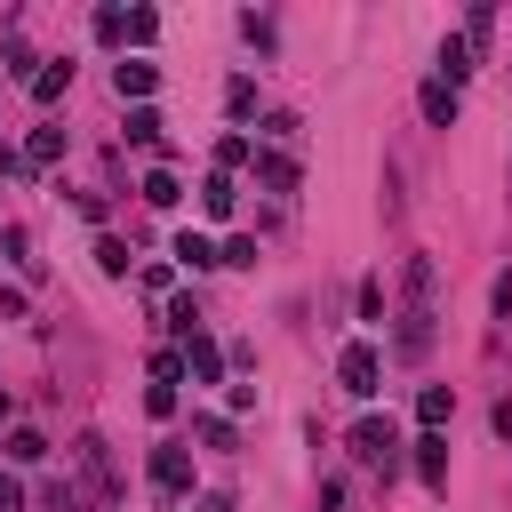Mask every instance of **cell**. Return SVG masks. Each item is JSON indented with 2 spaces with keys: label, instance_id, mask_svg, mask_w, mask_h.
I'll list each match as a JSON object with an SVG mask.
<instances>
[{
  "label": "cell",
  "instance_id": "14",
  "mask_svg": "<svg viewBox=\"0 0 512 512\" xmlns=\"http://www.w3.org/2000/svg\"><path fill=\"white\" fill-rule=\"evenodd\" d=\"M464 72H472V40L456 32V40H440V72H432V80H448V88H456Z\"/></svg>",
  "mask_w": 512,
  "mask_h": 512
},
{
  "label": "cell",
  "instance_id": "29",
  "mask_svg": "<svg viewBox=\"0 0 512 512\" xmlns=\"http://www.w3.org/2000/svg\"><path fill=\"white\" fill-rule=\"evenodd\" d=\"M360 320H384V280H360Z\"/></svg>",
  "mask_w": 512,
  "mask_h": 512
},
{
  "label": "cell",
  "instance_id": "6",
  "mask_svg": "<svg viewBox=\"0 0 512 512\" xmlns=\"http://www.w3.org/2000/svg\"><path fill=\"white\" fill-rule=\"evenodd\" d=\"M392 352H400V360H424V352H432V304H408V312H400Z\"/></svg>",
  "mask_w": 512,
  "mask_h": 512
},
{
  "label": "cell",
  "instance_id": "21",
  "mask_svg": "<svg viewBox=\"0 0 512 512\" xmlns=\"http://www.w3.org/2000/svg\"><path fill=\"white\" fill-rule=\"evenodd\" d=\"M96 40L120 48V40H128V8H96Z\"/></svg>",
  "mask_w": 512,
  "mask_h": 512
},
{
  "label": "cell",
  "instance_id": "32",
  "mask_svg": "<svg viewBox=\"0 0 512 512\" xmlns=\"http://www.w3.org/2000/svg\"><path fill=\"white\" fill-rule=\"evenodd\" d=\"M0 512H24V488H16L8 472H0Z\"/></svg>",
  "mask_w": 512,
  "mask_h": 512
},
{
  "label": "cell",
  "instance_id": "5",
  "mask_svg": "<svg viewBox=\"0 0 512 512\" xmlns=\"http://www.w3.org/2000/svg\"><path fill=\"white\" fill-rule=\"evenodd\" d=\"M112 88H120L128 104H152V88H160V64H152V56H120V64H112Z\"/></svg>",
  "mask_w": 512,
  "mask_h": 512
},
{
  "label": "cell",
  "instance_id": "19",
  "mask_svg": "<svg viewBox=\"0 0 512 512\" xmlns=\"http://www.w3.org/2000/svg\"><path fill=\"white\" fill-rule=\"evenodd\" d=\"M96 272H104V280H128V240L104 232V240H96Z\"/></svg>",
  "mask_w": 512,
  "mask_h": 512
},
{
  "label": "cell",
  "instance_id": "12",
  "mask_svg": "<svg viewBox=\"0 0 512 512\" xmlns=\"http://www.w3.org/2000/svg\"><path fill=\"white\" fill-rule=\"evenodd\" d=\"M416 104H424V120H432V128H456V88H448V80H424V96H416Z\"/></svg>",
  "mask_w": 512,
  "mask_h": 512
},
{
  "label": "cell",
  "instance_id": "13",
  "mask_svg": "<svg viewBox=\"0 0 512 512\" xmlns=\"http://www.w3.org/2000/svg\"><path fill=\"white\" fill-rule=\"evenodd\" d=\"M416 416H424V432H440V424L456 416V392H448V384H424V392H416Z\"/></svg>",
  "mask_w": 512,
  "mask_h": 512
},
{
  "label": "cell",
  "instance_id": "34",
  "mask_svg": "<svg viewBox=\"0 0 512 512\" xmlns=\"http://www.w3.org/2000/svg\"><path fill=\"white\" fill-rule=\"evenodd\" d=\"M192 512H232V504L224 496H192Z\"/></svg>",
  "mask_w": 512,
  "mask_h": 512
},
{
  "label": "cell",
  "instance_id": "7",
  "mask_svg": "<svg viewBox=\"0 0 512 512\" xmlns=\"http://www.w3.org/2000/svg\"><path fill=\"white\" fill-rule=\"evenodd\" d=\"M232 208H240V184H232L224 168H208V176H200V216H208V224H224Z\"/></svg>",
  "mask_w": 512,
  "mask_h": 512
},
{
  "label": "cell",
  "instance_id": "20",
  "mask_svg": "<svg viewBox=\"0 0 512 512\" xmlns=\"http://www.w3.org/2000/svg\"><path fill=\"white\" fill-rule=\"evenodd\" d=\"M8 456H16V464H40V456H48V440H40L32 424H16V432H8Z\"/></svg>",
  "mask_w": 512,
  "mask_h": 512
},
{
  "label": "cell",
  "instance_id": "31",
  "mask_svg": "<svg viewBox=\"0 0 512 512\" xmlns=\"http://www.w3.org/2000/svg\"><path fill=\"white\" fill-rule=\"evenodd\" d=\"M488 312H496V320H512V272H496V288H488Z\"/></svg>",
  "mask_w": 512,
  "mask_h": 512
},
{
  "label": "cell",
  "instance_id": "2",
  "mask_svg": "<svg viewBox=\"0 0 512 512\" xmlns=\"http://www.w3.org/2000/svg\"><path fill=\"white\" fill-rule=\"evenodd\" d=\"M80 480H88V512H112L120 504V472H112V448L96 432L80 440Z\"/></svg>",
  "mask_w": 512,
  "mask_h": 512
},
{
  "label": "cell",
  "instance_id": "3",
  "mask_svg": "<svg viewBox=\"0 0 512 512\" xmlns=\"http://www.w3.org/2000/svg\"><path fill=\"white\" fill-rule=\"evenodd\" d=\"M336 384H344L352 400H376V384H384V352H376V344H344V352H336Z\"/></svg>",
  "mask_w": 512,
  "mask_h": 512
},
{
  "label": "cell",
  "instance_id": "17",
  "mask_svg": "<svg viewBox=\"0 0 512 512\" xmlns=\"http://www.w3.org/2000/svg\"><path fill=\"white\" fill-rule=\"evenodd\" d=\"M176 200H184L176 168H152V176H144V208H176Z\"/></svg>",
  "mask_w": 512,
  "mask_h": 512
},
{
  "label": "cell",
  "instance_id": "28",
  "mask_svg": "<svg viewBox=\"0 0 512 512\" xmlns=\"http://www.w3.org/2000/svg\"><path fill=\"white\" fill-rule=\"evenodd\" d=\"M152 32H160V16H152V8H128V40H136V48H144V40H152Z\"/></svg>",
  "mask_w": 512,
  "mask_h": 512
},
{
  "label": "cell",
  "instance_id": "25",
  "mask_svg": "<svg viewBox=\"0 0 512 512\" xmlns=\"http://www.w3.org/2000/svg\"><path fill=\"white\" fill-rule=\"evenodd\" d=\"M0 248H8L24 272H40V256H32V232H24V224H8V232H0Z\"/></svg>",
  "mask_w": 512,
  "mask_h": 512
},
{
  "label": "cell",
  "instance_id": "22",
  "mask_svg": "<svg viewBox=\"0 0 512 512\" xmlns=\"http://www.w3.org/2000/svg\"><path fill=\"white\" fill-rule=\"evenodd\" d=\"M488 32H496V8H488V0H480V8H472V16H464V40H472V56H480V48H488Z\"/></svg>",
  "mask_w": 512,
  "mask_h": 512
},
{
  "label": "cell",
  "instance_id": "33",
  "mask_svg": "<svg viewBox=\"0 0 512 512\" xmlns=\"http://www.w3.org/2000/svg\"><path fill=\"white\" fill-rule=\"evenodd\" d=\"M496 440H512V400H496Z\"/></svg>",
  "mask_w": 512,
  "mask_h": 512
},
{
  "label": "cell",
  "instance_id": "24",
  "mask_svg": "<svg viewBox=\"0 0 512 512\" xmlns=\"http://www.w3.org/2000/svg\"><path fill=\"white\" fill-rule=\"evenodd\" d=\"M248 160H256V144H248V136H224V144H216V168H224V176H232V168H248Z\"/></svg>",
  "mask_w": 512,
  "mask_h": 512
},
{
  "label": "cell",
  "instance_id": "15",
  "mask_svg": "<svg viewBox=\"0 0 512 512\" xmlns=\"http://www.w3.org/2000/svg\"><path fill=\"white\" fill-rule=\"evenodd\" d=\"M176 264H184V272H208V264H216V240H208V232H176Z\"/></svg>",
  "mask_w": 512,
  "mask_h": 512
},
{
  "label": "cell",
  "instance_id": "8",
  "mask_svg": "<svg viewBox=\"0 0 512 512\" xmlns=\"http://www.w3.org/2000/svg\"><path fill=\"white\" fill-rule=\"evenodd\" d=\"M184 368H192V384H216V376H224L216 336H200V328H192V336H184Z\"/></svg>",
  "mask_w": 512,
  "mask_h": 512
},
{
  "label": "cell",
  "instance_id": "26",
  "mask_svg": "<svg viewBox=\"0 0 512 512\" xmlns=\"http://www.w3.org/2000/svg\"><path fill=\"white\" fill-rule=\"evenodd\" d=\"M168 328H176V336H192V328H200V304H192V296H176V304H168Z\"/></svg>",
  "mask_w": 512,
  "mask_h": 512
},
{
  "label": "cell",
  "instance_id": "18",
  "mask_svg": "<svg viewBox=\"0 0 512 512\" xmlns=\"http://www.w3.org/2000/svg\"><path fill=\"white\" fill-rule=\"evenodd\" d=\"M64 88H72V64H40V72H32V96H40V104H56Z\"/></svg>",
  "mask_w": 512,
  "mask_h": 512
},
{
  "label": "cell",
  "instance_id": "4",
  "mask_svg": "<svg viewBox=\"0 0 512 512\" xmlns=\"http://www.w3.org/2000/svg\"><path fill=\"white\" fill-rule=\"evenodd\" d=\"M152 488L160 496H192V448H176V440L152 448Z\"/></svg>",
  "mask_w": 512,
  "mask_h": 512
},
{
  "label": "cell",
  "instance_id": "11",
  "mask_svg": "<svg viewBox=\"0 0 512 512\" xmlns=\"http://www.w3.org/2000/svg\"><path fill=\"white\" fill-rule=\"evenodd\" d=\"M416 472H424V488H448V440H440V432L416 440Z\"/></svg>",
  "mask_w": 512,
  "mask_h": 512
},
{
  "label": "cell",
  "instance_id": "9",
  "mask_svg": "<svg viewBox=\"0 0 512 512\" xmlns=\"http://www.w3.org/2000/svg\"><path fill=\"white\" fill-rule=\"evenodd\" d=\"M128 144H136V152H168V120H160L152 104H136V112H128Z\"/></svg>",
  "mask_w": 512,
  "mask_h": 512
},
{
  "label": "cell",
  "instance_id": "27",
  "mask_svg": "<svg viewBox=\"0 0 512 512\" xmlns=\"http://www.w3.org/2000/svg\"><path fill=\"white\" fill-rule=\"evenodd\" d=\"M192 432H200V448H232V424H224V416H200Z\"/></svg>",
  "mask_w": 512,
  "mask_h": 512
},
{
  "label": "cell",
  "instance_id": "16",
  "mask_svg": "<svg viewBox=\"0 0 512 512\" xmlns=\"http://www.w3.org/2000/svg\"><path fill=\"white\" fill-rule=\"evenodd\" d=\"M48 160H64V128H32V144H24V168H48Z\"/></svg>",
  "mask_w": 512,
  "mask_h": 512
},
{
  "label": "cell",
  "instance_id": "10",
  "mask_svg": "<svg viewBox=\"0 0 512 512\" xmlns=\"http://www.w3.org/2000/svg\"><path fill=\"white\" fill-rule=\"evenodd\" d=\"M248 176H256L264 192H296V160H288V152H256V160H248Z\"/></svg>",
  "mask_w": 512,
  "mask_h": 512
},
{
  "label": "cell",
  "instance_id": "30",
  "mask_svg": "<svg viewBox=\"0 0 512 512\" xmlns=\"http://www.w3.org/2000/svg\"><path fill=\"white\" fill-rule=\"evenodd\" d=\"M144 408H152V416L168 424V416H176V384H152V392H144Z\"/></svg>",
  "mask_w": 512,
  "mask_h": 512
},
{
  "label": "cell",
  "instance_id": "1",
  "mask_svg": "<svg viewBox=\"0 0 512 512\" xmlns=\"http://www.w3.org/2000/svg\"><path fill=\"white\" fill-rule=\"evenodd\" d=\"M352 464H368V472L392 480V464H400V432H392V416H360V424H352Z\"/></svg>",
  "mask_w": 512,
  "mask_h": 512
},
{
  "label": "cell",
  "instance_id": "23",
  "mask_svg": "<svg viewBox=\"0 0 512 512\" xmlns=\"http://www.w3.org/2000/svg\"><path fill=\"white\" fill-rule=\"evenodd\" d=\"M224 112L248 120V112H256V80H224Z\"/></svg>",
  "mask_w": 512,
  "mask_h": 512
}]
</instances>
